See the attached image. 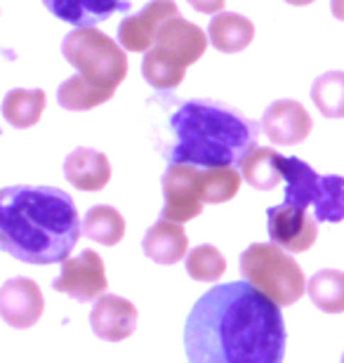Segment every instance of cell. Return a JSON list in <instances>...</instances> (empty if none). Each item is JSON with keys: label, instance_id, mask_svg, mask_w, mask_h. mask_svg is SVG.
<instances>
[{"label": "cell", "instance_id": "5", "mask_svg": "<svg viewBox=\"0 0 344 363\" xmlns=\"http://www.w3.org/2000/svg\"><path fill=\"white\" fill-rule=\"evenodd\" d=\"M62 55L83 81L116 92L128 76L126 48L94 28H73L62 43Z\"/></svg>", "mask_w": 344, "mask_h": 363}, {"label": "cell", "instance_id": "24", "mask_svg": "<svg viewBox=\"0 0 344 363\" xmlns=\"http://www.w3.org/2000/svg\"><path fill=\"white\" fill-rule=\"evenodd\" d=\"M311 99L326 118H344V71H328L311 85Z\"/></svg>", "mask_w": 344, "mask_h": 363}, {"label": "cell", "instance_id": "17", "mask_svg": "<svg viewBox=\"0 0 344 363\" xmlns=\"http://www.w3.org/2000/svg\"><path fill=\"white\" fill-rule=\"evenodd\" d=\"M142 248H144V255L153 259L156 264H177L179 259H187L189 255V238L179 222L160 217V220L146 231Z\"/></svg>", "mask_w": 344, "mask_h": 363}, {"label": "cell", "instance_id": "9", "mask_svg": "<svg viewBox=\"0 0 344 363\" xmlns=\"http://www.w3.org/2000/svg\"><path fill=\"white\" fill-rule=\"evenodd\" d=\"M267 229L272 243L288 252H304L316 243L318 220L306 215V208L281 203L267 210Z\"/></svg>", "mask_w": 344, "mask_h": 363}, {"label": "cell", "instance_id": "22", "mask_svg": "<svg viewBox=\"0 0 344 363\" xmlns=\"http://www.w3.org/2000/svg\"><path fill=\"white\" fill-rule=\"evenodd\" d=\"M311 302L326 314H342L344 311V272L321 269L309 279L306 286Z\"/></svg>", "mask_w": 344, "mask_h": 363}, {"label": "cell", "instance_id": "4", "mask_svg": "<svg viewBox=\"0 0 344 363\" xmlns=\"http://www.w3.org/2000/svg\"><path fill=\"white\" fill-rule=\"evenodd\" d=\"M240 274L278 307H290L306 293L302 267L276 243H253L240 252Z\"/></svg>", "mask_w": 344, "mask_h": 363}, {"label": "cell", "instance_id": "29", "mask_svg": "<svg viewBox=\"0 0 344 363\" xmlns=\"http://www.w3.org/2000/svg\"><path fill=\"white\" fill-rule=\"evenodd\" d=\"M331 10L335 19L344 21V0H331Z\"/></svg>", "mask_w": 344, "mask_h": 363}, {"label": "cell", "instance_id": "23", "mask_svg": "<svg viewBox=\"0 0 344 363\" xmlns=\"http://www.w3.org/2000/svg\"><path fill=\"white\" fill-rule=\"evenodd\" d=\"M113 94L116 92L101 90L97 85L83 81L80 76H73L57 88V101L67 111H90V108L101 106L104 101H109Z\"/></svg>", "mask_w": 344, "mask_h": 363}, {"label": "cell", "instance_id": "13", "mask_svg": "<svg viewBox=\"0 0 344 363\" xmlns=\"http://www.w3.org/2000/svg\"><path fill=\"white\" fill-rule=\"evenodd\" d=\"M137 307L121 295H101L90 311V328L104 342H123L137 330Z\"/></svg>", "mask_w": 344, "mask_h": 363}, {"label": "cell", "instance_id": "16", "mask_svg": "<svg viewBox=\"0 0 344 363\" xmlns=\"http://www.w3.org/2000/svg\"><path fill=\"white\" fill-rule=\"evenodd\" d=\"M64 177L80 191H99L111 179V163L97 149L78 147L64 161Z\"/></svg>", "mask_w": 344, "mask_h": 363}, {"label": "cell", "instance_id": "18", "mask_svg": "<svg viewBox=\"0 0 344 363\" xmlns=\"http://www.w3.org/2000/svg\"><path fill=\"white\" fill-rule=\"evenodd\" d=\"M210 43L215 50L226 55L240 52L255 38V24L243 14L236 12H217L208 26Z\"/></svg>", "mask_w": 344, "mask_h": 363}, {"label": "cell", "instance_id": "2", "mask_svg": "<svg viewBox=\"0 0 344 363\" xmlns=\"http://www.w3.org/2000/svg\"><path fill=\"white\" fill-rule=\"evenodd\" d=\"M80 234L78 208L64 189L14 184L0 191V248L19 262H67Z\"/></svg>", "mask_w": 344, "mask_h": 363}, {"label": "cell", "instance_id": "12", "mask_svg": "<svg viewBox=\"0 0 344 363\" xmlns=\"http://www.w3.org/2000/svg\"><path fill=\"white\" fill-rule=\"evenodd\" d=\"M177 12L174 0H151L142 7V12L130 14L121 21L118 43L130 52H149L151 43H156L158 28Z\"/></svg>", "mask_w": 344, "mask_h": 363}, {"label": "cell", "instance_id": "25", "mask_svg": "<svg viewBox=\"0 0 344 363\" xmlns=\"http://www.w3.org/2000/svg\"><path fill=\"white\" fill-rule=\"evenodd\" d=\"M240 189V172L233 165L226 168H203V201L208 206L231 201Z\"/></svg>", "mask_w": 344, "mask_h": 363}, {"label": "cell", "instance_id": "7", "mask_svg": "<svg viewBox=\"0 0 344 363\" xmlns=\"http://www.w3.org/2000/svg\"><path fill=\"white\" fill-rule=\"evenodd\" d=\"M165 206L160 217L172 222H189L203 213V168L189 163H167L163 175Z\"/></svg>", "mask_w": 344, "mask_h": 363}, {"label": "cell", "instance_id": "20", "mask_svg": "<svg viewBox=\"0 0 344 363\" xmlns=\"http://www.w3.org/2000/svg\"><path fill=\"white\" fill-rule=\"evenodd\" d=\"M45 111V92L14 88L3 99V116L12 128L26 130L33 128Z\"/></svg>", "mask_w": 344, "mask_h": 363}, {"label": "cell", "instance_id": "14", "mask_svg": "<svg viewBox=\"0 0 344 363\" xmlns=\"http://www.w3.org/2000/svg\"><path fill=\"white\" fill-rule=\"evenodd\" d=\"M262 130L274 144L295 147L311 133V116L295 99H276L262 116Z\"/></svg>", "mask_w": 344, "mask_h": 363}, {"label": "cell", "instance_id": "15", "mask_svg": "<svg viewBox=\"0 0 344 363\" xmlns=\"http://www.w3.org/2000/svg\"><path fill=\"white\" fill-rule=\"evenodd\" d=\"M43 5L73 28H94L116 12H130L128 0H43Z\"/></svg>", "mask_w": 344, "mask_h": 363}, {"label": "cell", "instance_id": "21", "mask_svg": "<svg viewBox=\"0 0 344 363\" xmlns=\"http://www.w3.org/2000/svg\"><path fill=\"white\" fill-rule=\"evenodd\" d=\"M83 234L87 238H92L94 243L116 245L126 236V220L111 206H94L87 210L83 220Z\"/></svg>", "mask_w": 344, "mask_h": 363}, {"label": "cell", "instance_id": "8", "mask_svg": "<svg viewBox=\"0 0 344 363\" xmlns=\"http://www.w3.org/2000/svg\"><path fill=\"white\" fill-rule=\"evenodd\" d=\"M52 288L78 302L97 300L109 288L104 262L94 250H83L80 255L62 262V274L55 279Z\"/></svg>", "mask_w": 344, "mask_h": 363}, {"label": "cell", "instance_id": "3", "mask_svg": "<svg viewBox=\"0 0 344 363\" xmlns=\"http://www.w3.org/2000/svg\"><path fill=\"white\" fill-rule=\"evenodd\" d=\"M262 125L245 118L236 108L212 99H187L170 118L174 142L167 151L170 163L196 168L240 165L257 144Z\"/></svg>", "mask_w": 344, "mask_h": 363}, {"label": "cell", "instance_id": "26", "mask_svg": "<svg viewBox=\"0 0 344 363\" xmlns=\"http://www.w3.org/2000/svg\"><path fill=\"white\" fill-rule=\"evenodd\" d=\"M142 74L146 78V83L156 90H172L184 81L187 69H179L177 64H172L167 57H163L156 48H151L144 55L142 62Z\"/></svg>", "mask_w": 344, "mask_h": 363}, {"label": "cell", "instance_id": "19", "mask_svg": "<svg viewBox=\"0 0 344 363\" xmlns=\"http://www.w3.org/2000/svg\"><path fill=\"white\" fill-rule=\"evenodd\" d=\"M281 154H276L274 149L267 147H255L243 161H240V175L245 182L255 189L262 191H272L278 186V182L283 179V168H281Z\"/></svg>", "mask_w": 344, "mask_h": 363}, {"label": "cell", "instance_id": "28", "mask_svg": "<svg viewBox=\"0 0 344 363\" xmlns=\"http://www.w3.org/2000/svg\"><path fill=\"white\" fill-rule=\"evenodd\" d=\"M187 3L201 14H217L224 10L226 0H187Z\"/></svg>", "mask_w": 344, "mask_h": 363}, {"label": "cell", "instance_id": "30", "mask_svg": "<svg viewBox=\"0 0 344 363\" xmlns=\"http://www.w3.org/2000/svg\"><path fill=\"white\" fill-rule=\"evenodd\" d=\"M285 3H288V5H311L314 3V0H285Z\"/></svg>", "mask_w": 344, "mask_h": 363}, {"label": "cell", "instance_id": "31", "mask_svg": "<svg viewBox=\"0 0 344 363\" xmlns=\"http://www.w3.org/2000/svg\"><path fill=\"white\" fill-rule=\"evenodd\" d=\"M342 363H344V354H342Z\"/></svg>", "mask_w": 344, "mask_h": 363}, {"label": "cell", "instance_id": "10", "mask_svg": "<svg viewBox=\"0 0 344 363\" xmlns=\"http://www.w3.org/2000/svg\"><path fill=\"white\" fill-rule=\"evenodd\" d=\"M208 38L210 35H206L201 26L174 14V17H170L158 28L153 48L163 57H167L172 64H177L179 69H187L189 64L199 62L203 52L208 50Z\"/></svg>", "mask_w": 344, "mask_h": 363}, {"label": "cell", "instance_id": "6", "mask_svg": "<svg viewBox=\"0 0 344 363\" xmlns=\"http://www.w3.org/2000/svg\"><path fill=\"white\" fill-rule=\"evenodd\" d=\"M285 179V203L297 208H314L318 222L338 224L344 220V177L318 175L302 158H281Z\"/></svg>", "mask_w": 344, "mask_h": 363}, {"label": "cell", "instance_id": "11", "mask_svg": "<svg viewBox=\"0 0 344 363\" xmlns=\"http://www.w3.org/2000/svg\"><path fill=\"white\" fill-rule=\"evenodd\" d=\"M45 309V300L38 283L24 276L10 279L0 288V316L7 325L17 330H26L38 323Z\"/></svg>", "mask_w": 344, "mask_h": 363}, {"label": "cell", "instance_id": "1", "mask_svg": "<svg viewBox=\"0 0 344 363\" xmlns=\"http://www.w3.org/2000/svg\"><path fill=\"white\" fill-rule=\"evenodd\" d=\"M285 340L278 304L245 279L210 288L184 325L189 363H283Z\"/></svg>", "mask_w": 344, "mask_h": 363}, {"label": "cell", "instance_id": "27", "mask_svg": "<svg viewBox=\"0 0 344 363\" xmlns=\"http://www.w3.org/2000/svg\"><path fill=\"white\" fill-rule=\"evenodd\" d=\"M226 272V259L215 245H196L194 250H189L187 255V274L194 281H217L219 276Z\"/></svg>", "mask_w": 344, "mask_h": 363}]
</instances>
